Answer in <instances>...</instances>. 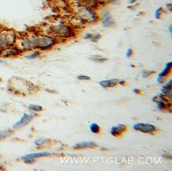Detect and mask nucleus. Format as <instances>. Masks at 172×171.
<instances>
[{"mask_svg":"<svg viewBox=\"0 0 172 171\" xmlns=\"http://www.w3.org/2000/svg\"><path fill=\"white\" fill-rule=\"evenodd\" d=\"M82 2H83L84 4L89 5V6H91L93 8H94V6L97 4H98V2L97 0H81Z\"/></svg>","mask_w":172,"mask_h":171,"instance_id":"obj_25","label":"nucleus"},{"mask_svg":"<svg viewBox=\"0 0 172 171\" xmlns=\"http://www.w3.org/2000/svg\"><path fill=\"white\" fill-rule=\"evenodd\" d=\"M48 142H50V140L49 139H45V138H39V139H37L35 141H34V143L38 146V147H42V146H45V145L48 144Z\"/></svg>","mask_w":172,"mask_h":171,"instance_id":"obj_21","label":"nucleus"},{"mask_svg":"<svg viewBox=\"0 0 172 171\" xmlns=\"http://www.w3.org/2000/svg\"><path fill=\"white\" fill-rule=\"evenodd\" d=\"M52 153L50 152H37V153H32V154H28L26 155L22 156V158H31V159H38L41 157H48L51 156Z\"/></svg>","mask_w":172,"mask_h":171,"instance_id":"obj_17","label":"nucleus"},{"mask_svg":"<svg viewBox=\"0 0 172 171\" xmlns=\"http://www.w3.org/2000/svg\"><path fill=\"white\" fill-rule=\"evenodd\" d=\"M59 40L53 36L48 35L42 32L38 33V40H37V50L39 51H48L52 49L54 46L57 45Z\"/></svg>","mask_w":172,"mask_h":171,"instance_id":"obj_3","label":"nucleus"},{"mask_svg":"<svg viewBox=\"0 0 172 171\" xmlns=\"http://www.w3.org/2000/svg\"><path fill=\"white\" fill-rule=\"evenodd\" d=\"M15 45L18 48V49L22 52H29V51L33 50L31 41H30L28 33H25L20 37H17Z\"/></svg>","mask_w":172,"mask_h":171,"instance_id":"obj_6","label":"nucleus"},{"mask_svg":"<svg viewBox=\"0 0 172 171\" xmlns=\"http://www.w3.org/2000/svg\"><path fill=\"white\" fill-rule=\"evenodd\" d=\"M127 126L122 124H119L117 126H113L110 128V133L114 137H121L124 133L126 132Z\"/></svg>","mask_w":172,"mask_h":171,"instance_id":"obj_12","label":"nucleus"},{"mask_svg":"<svg viewBox=\"0 0 172 171\" xmlns=\"http://www.w3.org/2000/svg\"><path fill=\"white\" fill-rule=\"evenodd\" d=\"M41 56V51L39 50H34L33 52L26 56V58L29 59H35Z\"/></svg>","mask_w":172,"mask_h":171,"instance_id":"obj_20","label":"nucleus"},{"mask_svg":"<svg viewBox=\"0 0 172 171\" xmlns=\"http://www.w3.org/2000/svg\"><path fill=\"white\" fill-rule=\"evenodd\" d=\"M75 30L71 25L65 23L64 21H59L55 23L46 26L43 33L53 36L59 39H70L75 36Z\"/></svg>","mask_w":172,"mask_h":171,"instance_id":"obj_1","label":"nucleus"},{"mask_svg":"<svg viewBox=\"0 0 172 171\" xmlns=\"http://www.w3.org/2000/svg\"><path fill=\"white\" fill-rule=\"evenodd\" d=\"M33 119H34V116H33V115L28 113H24L22 118L20 119V121L16 122V123L13 125V129H16V130H17V129L24 128L25 126H26L28 124L31 122Z\"/></svg>","mask_w":172,"mask_h":171,"instance_id":"obj_10","label":"nucleus"},{"mask_svg":"<svg viewBox=\"0 0 172 171\" xmlns=\"http://www.w3.org/2000/svg\"><path fill=\"white\" fill-rule=\"evenodd\" d=\"M168 32H169V33L171 35L172 34V25L171 24H170L169 26H168Z\"/></svg>","mask_w":172,"mask_h":171,"instance_id":"obj_34","label":"nucleus"},{"mask_svg":"<svg viewBox=\"0 0 172 171\" xmlns=\"http://www.w3.org/2000/svg\"><path fill=\"white\" fill-rule=\"evenodd\" d=\"M165 12L164 9L162 8V7H158L157 9L155 10V14H154V17H155V19H157V20H160L161 18H162V14Z\"/></svg>","mask_w":172,"mask_h":171,"instance_id":"obj_23","label":"nucleus"},{"mask_svg":"<svg viewBox=\"0 0 172 171\" xmlns=\"http://www.w3.org/2000/svg\"><path fill=\"white\" fill-rule=\"evenodd\" d=\"M22 52L18 49V48L15 45L10 46V47L6 48L0 53V57L2 58H11V57H16L22 54Z\"/></svg>","mask_w":172,"mask_h":171,"instance_id":"obj_8","label":"nucleus"},{"mask_svg":"<svg viewBox=\"0 0 172 171\" xmlns=\"http://www.w3.org/2000/svg\"><path fill=\"white\" fill-rule=\"evenodd\" d=\"M101 38H102V35H101L100 33H94V34H92V37H91V40L94 43H97Z\"/></svg>","mask_w":172,"mask_h":171,"instance_id":"obj_26","label":"nucleus"},{"mask_svg":"<svg viewBox=\"0 0 172 171\" xmlns=\"http://www.w3.org/2000/svg\"><path fill=\"white\" fill-rule=\"evenodd\" d=\"M98 147V145L95 142L93 141H86V142H78L73 146V149L80 150V149H87V148H94Z\"/></svg>","mask_w":172,"mask_h":171,"instance_id":"obj_13","label":"nucleus"},{"mask_svg":"<svg viewBox=\"0 0 172 171\" xmlns=\"http://www.w3.org/2000/svg\"><path fill=\"white\" fill-rule=\"evenodd\" d=\"M152 101L156 103L157 108L160 110H165V109H168V107H170V103L168 102V99L166 98L164 96H162V94L155 95L152 98Z\"/></svg>","mask_w":172,"mask_h":171,"instance_id":"obj_9","label":"nucleus"},{"mask_svg":"<svg viewBox=\"0 0 172 171\" xmlns=\"http://www.w3.org/2000/svg\"><path fill=\"white\" fill-rule=\"evenodd\" d=\"M17 37L15 31L10 29L0 30V53L6 48L15 45Z\"/></svg>","mask_w":172,"mask_h":171,"instance_id":"obj_4","label":"nucleus"},{"mask_svg":"<svg viewBox=\"0 0 172 171\" xmlns=\"http://www.w3.org/2000/svg\"><path fill=\"white\" fill-rule=\"evenodd\" d=\"M155 74V71H148V70H144L142 72V75H143V78H148V77H150L151 75H152Z\"/></svg>","mask_w":172,"mask_h":171,"instance_id":"obj_27","label":"nucleus"},{"mask_svg":"<svg viewBox=\"0 0 172 171\" xmlns=\"http://www.w3.org/2000/svg\"><path fill=\"white\" fill-rule=\"evenodd\" d=\"M9 83H10L9 85H10V89L15 93H16V91L20 87L22 88L23 94L32 91V90H35V88H36V86L34 85V83H32L31 82L19 78H12L9 81Z\"/></svg>","mask_w":172,"mask_h":171,"instance_id":"obj_5","label":"nucleus"},{"mask_svg":"<svg viewBox=\"0 0 172 171\" xmlns=\"http://www.w3.org/2000/svg\"><path fill=\"white\" fill-rule=\"evenodd\" d=\"M118 80L117 78H111V79H105V80H101L98 82V84L104 89L108 88L115 87L118 85Z\"/></svg>","mask_w":172,"mask_h":171,"instance_id":"obj_15","label":"nucleus"},{"mask_svg":"<svg viewBox=\"0 0 172 171\" xmlns=\"http://www.w3.org/2000/svg\"><path fill=\"white\" fill-rule=\"evenodd\" d=\"M89 59L92 60V61L95 62V63H99V64H102V63H105V61H107L108 59L106 57L102 56H99V55H93L90 56Z\"/></svg>","mask_w":172,"mask_h":171,"instance_id":"obj_18","label":"nucleus"},{"mask_svg":"<svg viewBox=\"0 0 172 171\" xmlns=\"http://www.w3.org/2000/svg\"><path fill=\"white\" fill-rule=\"evenodd\" d=\"M77 79L81 81H89L91 80V77L86 75H79L77 76Z\"/></svg>","mask_w":172,"mask_h":171,"instance_id":"obj_28","label":"nucleus"},{"mask_svg":"<svg viewBox=\"0 0 172 171\" xmlns=\"http://www.w3.org/2000/svg\"><path fill=\"white\" fill-rule=\"evenodd\" d=\"M171 66H172L171 61L167 62V64H166V65H165L163 70H162V71H161L160 73L158 74V76H159V77H162V78H167V76L171 74Z\"/></svg>","mask_w":172,"mask_h":171,"instance_id":"obj_16","label":"nucleus"},{"mask_svg":"<svg viewBox=\"0 0 172 171\" xmlns=\"http://www.w3.org/2000/svg\"><path fill=\"white\" fill-rule=\"evenodd\" d=\"M90 131H91L92 133H94V134H99V133L101 132L100 126L97 124L96 123L91 124V125H90Z\"/></svg>","mask_w":172,"mask_h":171,"instance_id":"obj_22","label":"nucleus"},{"mask_svg":"<svg viewBox=\"0 0 172 171\" xmlns=\"http://www.w3.org/2000/svg\"><path fill=\"white\" fill-rule=\"evenodd\" d=\"M132 128H133L135 131H137V132H141L145 133V134H151V135H155L158 132L157 128H156L155 126L151 124H134Z\"/></svg>","mask_w":172,"mask_h":171,"instance_id":"obj_7","label":"nucleus"},{"mask_svg":"<svg viewBox=\"0 0 172 171\" xmlns=\"http://www.w3.org/2000/svg\"><path fill=\"white\" fill-rule=\"evenodd\" d=\"M137 2V0H129V2L130 4H134V3H136Z\"/></svg>","mask_w":172,"mask_h":171,"instance_id":"obj_36","label":"nucleus"},{"mask_svg":"<svg viewBox=\"0 0 172 171\" xmlns=\"http://www.w3.org/2000/svg\"><path fill=\"white\" fill-rule=\"evenodd\" d=\"M4 60L3 59H0V64H3V63H4Z\"/></svg>","mask_w":172,"mask_h":171,"instance_id":"obj_37","label":"nucleus"},{"mask_svg":"<svg viewBox=\"0 0 172 171\" xmlns=\"http://www.w3.org/2000/svg\"><path fill=\"white\" fill-rule=\"evenodd\" d=\"M171 86H172V80L170 79L166 84L162 86V89H161V94L162 96H164L166 98L171 100Z\"/></svg>","mask_w":172,"mask_h":171,"instance_id":"obj_14","label":"nucleus"},{"mask_svg":"<svg viewBox=\"0 0 172 171\" xmlns=\"http://www.w3.org/2000/svg\"><path fill=\"white\" fill-rule=\"evenodd\" d=\"M101 22L103 27L109 28L115 26V21L109 11H105L101 18Z\"/></svg>","mask_w":172,"mask_h":171,"instance_id":"obj_11","label":"nucleus"},{"mask_svg":"<svg viewBox=\"0 0 172 171\" xmlns=\"http://www.w3.org/2000/svg\"><path fill=\"white\" fill-rule=\"evenodd\" d=\"M1 82H2V78L0 77V83H1Z\"/></svg>","mask_w":172,"mask_h":171,"instance_id":"obj_38","label":"nucleus"},{"mask_svg":"<svg viewBox=\"0 0 172 171\" xmlns=\"http://www.w3.org/2000/svg\"><path fill=\"white\" fill-rule=\"evenodd\" d=\"M29 109L32 110L34 112H41L43 110V108L41 105H38V104H29Z\"/></svg>","mask_w":172,"mask_h":171,"instance_id":"obj_24","label":"nucleus"},{"mask_svg":"<svg viewBox=\"0 0 172 171\" xmlns=\"http://www.w3.org/2000/svg\"><path fill=\"white\" fill-rule=\"evenodd\" d=\"M14 131L11 129H5V130L0 131V140H3L7 138L10 137L12 135Z\"/></svg>","mask_w":172,"mask_h":171,"instance_id":"obj_19","label":"nucleus"},{"mask_svg":"<svg viewBox=\"0 0 172 171\" xmlns=\"http://www.w3.org/2000/svg\"><path fill=\"white\" fill-rule=\"evenodd\" d=\"M126 84V82H125V80H124V79H119L118 80V85H121V86H124Z\"/></svg>","mask_w":172,"mask_h":171,"instance_id":"obj_31","label":"nucleus"},{"mask_svg":"<svg viewBox=\"0 0 172 171\" xmlns=\"http://www.w3.org/2000/svg\"><path fill=\"white\" fill-rule=\"evenodd\" d=\"M166 6H167V9L169 8V10H168V11H169L170 13H171V3H169V4H167V5H166Z\"/></svg>","mask_w":172,"mask_h":171,"instance_id":"obj_35","label":"nucleus"},{"mask_svg":"<svg viewBox=\"0 0 172 171\" xmlns=\"http://www.w3.org/2000/svg\"><path fill=\"white\" fill-rule=\"evenodd\" d=\"M133 93H135V94H141V93H142V91H141L140 89H133Z\"/></svg>","mask_w":172,"mask_h":171,"instance_id":"obj_32","label":"nucleus"},{"mask_svg":"<svg viewBox=\"0 0 172 171\" xmlns=\"http://www.w3.org/2000/svg\"><path fill=\"white\" fill-rule=\"evenodd\" d=\"M91 37H92V33H86L84 36V39H86V40H91Z\"/></svg>","mask_w":172,"mask_h":171,"instance_id":"obj_30","label":"nucleus"},{"mask_svg":"<svg viewBox=\"0 0 172 171\" xmlns=\"http://www.w3.org/2000/svg\"><path fill=\"white\" fill-rule=\"evenodd\" d=\"M98 3H106V2H110L111 0H97Z\"/></svg>","mask_w":172,"mask_h":171,"instance_id":"obj_33","label":"nucleus"},{"mask_svg":"<svg viewBox=\"0 0 172 171\" xmlns=\"http://www.w3.org/2000/svg\"><path fill=\"white\" fill-rule=\"evenodd\" d=\"M75 13L81 21L89 24L96 23L98 21V15L97 12L91 6L86 4H81L77 6Z\"/></svg>","mask_w":172,"mask_h":171,"instance_id":"obj_2","label":"nucleus"},{"mask_svg":"<svg viewBox=\"0 0 172 171\" xmlns=\"http://www.w3.org/2000/svg\"><path fill=\"white\" fill-rule=\"evenodd\" d=\"M125 55H126L127 58H130V57L132 56V55H133V50L131 48H129L127 49Z\"/></svg>","mask_w":172,"mask_h":171,"instance_id":"obj_29","label":"nucleus"}]
</instances>
